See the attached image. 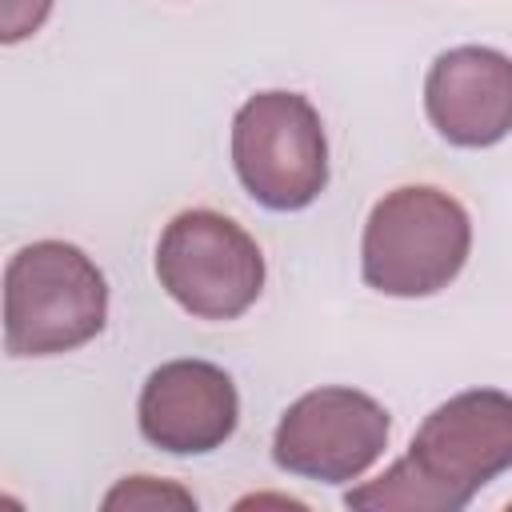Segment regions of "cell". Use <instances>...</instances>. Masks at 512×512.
I'll list each match as a JSON object with an SVG mask.
<instances>
[{"label": "cell", "instance_id": "8", "mask_svg": "<svg viewBox=\"0 0 512 512\" xmlns=\"http://www.w3.org/2000/svg\"><path fill=\"white\" fill-rule=\"evenodd\" d=\"M424 112L456 148H492L512 132V56L488 44H460L432 60Z\"/></svg>", "mask_w": 512, "mask_h": 512}, {"label": "cell", "instance_id": "7", "mask_svg": "<svg viewBox=\"0 0 512 512\" xmlns=\"http://www.w3.org/2000/svg\"><path fill=\"white\" fill-rule=\"evenodd\" d=\"M140 436L172 456L216 452L240 420L232 376L212 360H168L148 372L136 404Z\"/></svg>", "mask_w": 512, "mask_h": 512}, {"label": "cell", "instance_id": "10", "mask_svg": "<svg viewBox=\"0 0 512 512\" xmlns=\"http://www.w3.org/2000/svg\"><path fill=\"white\" fill-rule=\"evenodd\" d=\"M48 12H52V0H0V40L20 44L24 36L40 32Z\"/></svg>", "mask_w": 512, "mask_h": 512}, {"label": "cell", "instance_id": "2", "mask_svg": "<svg viewBox=\"0 0 512 512\" xmlns=\"http://www.w3.org/2000/svg\"><path fill=\"white\" fill-rule=\"evenodd\" d=\"M472 252V220L464 204L436 184H404L384 192L360 236V276L368 288L400 300L448 288Z\"/></svg>", "mask_w": 512, "mask_h": 512}, {"label": "cell", "instance_id": "5", "mask_svg": "<svg viewBox=\"0 0 512 512\" xmlns=\"http://www.w3.org/2000/svg\"><path fill=\"white\" fill-rule=\"evenodd\" d=\"M156 280L196 320H236L264 292V252L224 212L184 208L160 232Z\"/></svg>", "mask_w": 512, "mask_h": 512}, {"label": "cell", "instance_id": "1", "mask_svg": "<svg viewBox=\"0 0 512 512\" xmlns=\"http://www.w3.org/2000/svg\"><path fill=\"white\" fill-rule=\"evenodd\" d=\"M512 468V396L468 388L436 404L408 452L376 480L344 492L360 512H460Z\"/></svg>", "mask_w": 512, "mask_h": 512}, {"label": "cell", "instance_id": "9", "mask_svg": "<svg viewBox=\"0 0 512 512\" xmlns=\"http://www.w3.org/2000/svg\"><path fill=\"white\" fill-rule=\"evenodd\" d=\"M196 508V496L184 492L172 480H156V476H124L108 496L104 508Z\"/></svg>", "mask_w": 512, "mask_h": 512}, {"label": "cell", "instance_id": "4", "mask_svg": "<svg viewBox=\"0 0 512 512\" xmlns=\"http://www.w3.org/2000/svg\"><path fill=\"white\" fill-rule=\"evenodd\" d=\"M232 168L268 212H300L328 184L320 112L300 92H256L232 116Z\"/></svg>", "mask_w": 512, "mask_h": 512}, {"label": "cell", "instance_id": "6", "mask_svg": "<svg viewBox=\"0 0 512 512\" xmlns=\"http://www.w3.org/2000/svg\"><path fill=\"white\" fill-rule=\"evenodd\" d=\"M388 432L392 416L380 400L360 388L324 384L284 408L272 432V460L316 484H348L384 456Z\"/></svg>", "mask_w": 512, "mask_h": 512}, {"label": "cell", "instance_id": "3", "mask_svg": "<svg viewBox=\"0 0 512 512\" xmlns=\"http://www.w3.org/2000/svg\"><path fill=\"white\" fill-rule=\"evenodd\" d=\"M108 324V280L68 240H32L4 268L8 356H60L96 340Z\"/></svg>", "mask_w": 512, "mask_h": 512}]
</instances>
